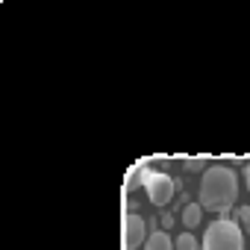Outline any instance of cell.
<instances>
[{
  "label": "cell",
  "instance_id": "obj_1",
  "mask_svg": "<svg viewBox=\"0 0 250 250\" xmlns=\"http://www.w3.org/2000/svg\"><path fill=\"white\" fill-rule=\"evenodd\" d=\"M238 197V180L235 171H229L227 165H212L203 171L200 180V200L206 212H227Z\"/></svg>",
  "mask_w": 250,
  "mask_h": 250
},
{
  "label": "cell",
  "instance_id": "obj_9",
  "mask_svg": "<svg viewBox=\"0 0 250 250\" xmlns=\"http://www.w3.org/2000/svg\"><path fill=\"white\" fill-rule=\"evenodd\" d=\"M238 218H241V221H250V206H247V209H241V212H238Z\"/></svg>",
  "mask_w": 250,
  "mask_h": 250
},
{
  "label": "cell",
  "instance_id": "obj_4",
  "mask_svg": "<svg viewBox=\"0 0 250 250\" xmlns=\"http://www.w3.org/2000/svg\"><path fill=\"white\" fill-rule=\"evenodd\" d=\"M147 241V224L142 215L127 212L124 215V250H139Z\"/></svg>",
  "mask_w": 250,
  "mask_h": 250
},
{
  "label": "cell",
  "instance_id": "obj_7",
  "mask_svg": "<svg viewBox=\"0 0 250 250\" xmlns=\"http://www.w3.org/2000/svg\"><path fill=\"white\" fill-rule=\"evenodd\" d=\"M174 247H177V250H197V238H194L191 232H180L177 241H174Z\"/></svg>",
  "mask_w": 250,
  "mask_h": 250
},
{
  "label": "cell",
  "instance_id": "obj_10",
  "mask_svg": "<svg viewBox=\"0 0 250 250\" xmlns=\"http://www.w3.org/2000/svg\"><path fill=\"white\" fill-rule=\"evenodd\" d=\"M244 183H247V191H250V162H247V171H244Z\"/></svg>",
  "mask_w": 250,
  "mask_h": 250
},
{
  "label": "cell",
  "instance_id": "obj_8",
  "mask_svg": "<svg viewBox=\"0 0 250 250\" xmlns=\"http://www.w3.org/2000/svg\"><path fill=\"white\" fill-rule=\"evenodd\" d=\"M186 168H188V171H200V168H203V162H200V159H188V162H186Z\"/></svg>",
  "mask_w": 250,
  "mask_h": 250
},
{
  "label": "cell",
  "instance_id": "obj_5",
  "mask_svg": "<svg viewBox=\"0 0 250 250\" xmlns=\"http://www.w3.org/2000/svg\"><path fill=\"white\" fill-rule=\"evenodd\" d=\"M203 221V206L200 203H188L183 209V227H200Z\"/></svg>",
  "mask_w": 250,
  "mask_h": 250
},
{
  "label": "cell",
  "instance_id": "obj_6",
  "mask_svg": "<svg viewBox=\"0 0 250 250\" xmlns=\"http://www.w3.org/2000/svg\"><path fill=\"white\" fill-rule=\"evenodd\" d=\"M145 250H174V241L168 232H153L147 241H145Z\"/></svg>",
  "mask_w": 250,
  "mask_h": 250
},
{
  "label": "cell",
  "instance_id": "obj_3",
  "mask_svg": "<svg viewBox=\"0 0 250 250\" xmlns=\"http://www.w3.org/2000/svg\"><path fill=\"white\" fill-rule=\"evenodd\" d=\"M142 177V186L147 188V194H150V203H156V206H165V203H171V197H174V180L168 177V174H156V171H142L139 174Z\"/></svg>",
  "mask_w": 250,
  "mask_h": 250
},
{
  "label": "cell",
  "instance_id": "obj_2",
  "mask_svg": "<svg viewBox=\"0 0 250 250\" xmlns=\"http://www.w3.org/2000/svg\"><path fill=\"white\" fill-rule=\"evenodd\" d=\"M241 247H244V238L238 224L232 221H215L203 232V250H241Z\"/></svg>",
  "mask_w": 250,
  "mask_h": 250
}]
</instances>
